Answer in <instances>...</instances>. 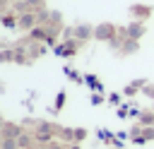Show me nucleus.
<instances>
[{"mask_svg":"<svg viewBox=\"0 0 154 149\" xmlns=\"http://www.w3.org/2000/svg\"><path fill=\"white\" fill-rule=\"evenodd\" d=\"M116 34H118V26H116L113 22H101V24L94 26V38H96V41L111 43V41L116 38Z\"/></svg>","mask_w":154,"mask_h":149,"instance_id":"1","label":"nucleus"},{"mask_svg":"<svg viewBox=\"0 0 154 149\" xmlns=\"http://www.w3.org/2000/svg\"><path fill=\"white\" fill-rule=\"evenodd\" d=\"M123 34L128 36V38H135V41H140L144 34H147V26H144V22H140V19H135V22H130L125 29H123Z\"/></svg>","mask_w":154,"mask_h":149,"instance_id":"2","label":"nucleus"},{"mask_svg":"<svg viewBox=\"0 0 154 149\" xmlns=\"http://www.w3.org/2000/svg\"><path fill=\"white\" fill-rule=\"evenodd\" d=\"M17 17H19L17 29H22V31H31V29L38 26V17H36V12H24V14H17Z\"/></svg>","mask_w":154,"mask_h":149,"instance_id":"3","label":"nucleus"},{"mask_svg":"<svg viewBox=\"0 0 154 149\" xmlns=\"http://www.w3.org/2000/svg\"><path fill=\"white\" fill-rule=\"evenodd\" d=\"M152 7L149 5H142V2H135V5H130V14L135 17V19H140V22H144V19H149L152 17Z\"/></svg>","mask_w":154,"mask_h":149,"instance_id":"4","label":"nucleus"},{"mask_svg":"<svg viewBox=\"0 0 154 149\" xmlns=\"http://www.w3.org/2000/svg\"><path fill=\"white\" fill-rule=\"evenodd\" d=\"M75 38H77L79 43L94 38V26H91V24H77V26H75Z\"/></svg>","mask_w":154,"mask_h":149,"instance_id":"5","label":"nucleus"},{"mask_svg":"<svg viewBox=\"0 0 154 149\" xmlns=\"http://www.w3.org/2000/svg\"><path fill=\"white\" fill-rule=\"evenodd\" d=\"M140 50V41H135V38H128L125 36V41L120 43V48H118V53L120 55H132V53H137Z\"/></svg>","mask_w":154,"mask_h":149,"instance_id":"6","label":"nucleus"},{"mask_svg":"<svg viewBox=\"0 0 154 149\" xmlns=\"http://www.w3.org/2000/svg\"><path fill=\"white\" fill-rule=\"evenodd\" d=\"M19 135H22V127H19V125H14V123H5V125H2V137L17 139Z\"/></svg>","mask_w":154,"mask_h":149,"instance_id":"7","label":"nucleus"},{"mask_svg":"<svg viewBox=\"0 0 154 149\" xmlns=\"http://www.w3.org/2000/svg\"><path fill=\"white\" fill-rule=\"evenodd\" d=\"M144 84H147V79H137V82H130V84L125 87V94H128V96H132V94H137V91H140Z\"/></svg>","mask_w":154,"mask_h":149,"instance_id":"8","label":"nucleus"},{"mask_svg":"<svg viewBox=\"0 0 154 149\" xmlns=\"http://www.w3.org/2000/svg\"><path fill=\"white\" fill-rule=\"evenodd\" d=\"M140 123H142L144 127H149V125H154V111H144V113L140 115Z\"/></svg>","mask_w":154,"mask_h":149,"instance_id":"9","label":"nucleus"},{"mask_svg":"<svg viewBox=\"0 0 154 149\" xmlns=\"http://www.w3.org/2000/svg\"><path fill=\"white\" fill-rule=\"evenodd\" d=\"M0 60H2V62H10V60H17V50H12V48H5V50L0 53Z\"/></svg>","mask_w":154,"mask_h":149,"instance_id":"10","label":"nucleus"},{"mask_svg":"<svg viewBox=\"0 0 154 149\" xmlns=\"http://www.w3.org/2000/svg\"><path fill=\"white\" fill-rule=\"evenodd\" d=\"M17 22H19V17H12V14H2V24H5L7 29H14V26H17Z\"/></svg>","mask_w":154,"mask_h":149,"instance_id":"11","label":"nucleus"},{"mask_svg":"<svg viewBox=\"0 0 154 149\" xmlns=\"http://www.w3.org/2000/svg\"><path fill=\"white\" fill-rule=\"evenodd\" d=\"M58 132L63 135V139H67V142H75V130H72V127H60Z\"/></svg>","mask_w":154,"mask_h":149,"instance_id":"12","label":"nucleus"},{"mask_svg":"<svg viewBox=\"0 0 154 149\" xmlns=\"http://www.w3.org/2000/svg\"><path fill=\"white\" fill-rule=\"evenodd\" d=\"M2 149H19V142L12 137H2Z\"/></svg>","mask_w":154,"mask_h":149,"instance_id":"13","label":"nucleus"},{"mask_svg":"<svg viewBox=\"0 0 154 149\" xmlns=\"http://www.w3.org/2000/svg\"><path fill=\"white\" fill-rule=\"evenodd\" d=\"M17 142H19V149H26V147H29V144H31V137H29V135H24V132H22V135H19V137H17Z\"/></svg>","mask_w":154,"mask_h":149,"instance_id":"14","label":"nucleus"},{"mask_svg":"<svg viewBox=\"0 0 154 149\" xmlns=\"http://www.w3.org/2000/svg\"><path fill=\"white\" fill-rule=\"evenodd\" d=\"M84 137H87V130H84V127H77V130H75V142H82Z\"/></svg>","mask_w":154,"mask_h":149,"instance_id":"15","label":"nucleus"},{"mask_svg":"<svg viewBox=\"0 0 154 149\" xmlns=\"http://www.w3.org/2000/svg\"><path fill=\"white\" fill-rule=\"evenodd\" d=\"M142 139H154V127H152V125L142 130Z\"/></svg>","mask_w":154,"mask_h":149,"instance_id":"16","label":"nucleus"},{"mask_svg":"<svg viewBox=\"0 0 154 149\" xmlns=\"http://www.w3.org/2000/svg\"><path fill=\"white\" fill-rule=\"evenodd\" d=\"M43 2H46V0H26V5H29L31 10H41V7H43Z\"/></svg>","mask_w":154,"mask_h":149,"instance_id":"17","label":"nucleus"},{"mask_svg":"<svg viewBox=\"0 0 154 149\" xmlns=\"http://www.w3.org/2000/svg\"><path fill=\"white\" fill-rule=\"evenodd\" d=\"M142 91H144V94H147L149 99H154V84H149V82H147V84L142 87Z\"/></svg>","mask_w":154,"mask_h":149,"instance_id":"18","label":"nucleus"},{"mask_svg":"<svg viewBox=\"0 0 154 149\" xmlns=\"http://www.w3.org/2000/svg\"><path fill=\"white\" fill-rule=\"evenodd\" d=\"M63 101H65V94H60V96L55 99V108H63Z\"/></svg>","mask_w":154,"mask_h":149,"instance_id":"19","label":"nucleus"},{"mask_svg":"<svg viewBox=\"0 0 154 149\" xmlns=\"http://www.w3.org/2000/svg\"><path fill=\"white\" fill-rule=\"evenodd\" d=\"M48 149H63V144H58V142H51V144H48Z\"/></svg>","mask_w":154,"mask_h":149,"instance_id":"20","label":"nucleus"},{"mask_svg":"<svg viewBox=\"0 0 154 149\" xmlns=\"http://www.w3.org/2000/svg\"><path fill=\"white\" fill-rule=\"evenodd\" d=\"M72 149H79V147H72Z\"/></svg>","mask_w":154,"mask_h":149,"instance_id":"21","label":"nucleus"}]
</instances>
